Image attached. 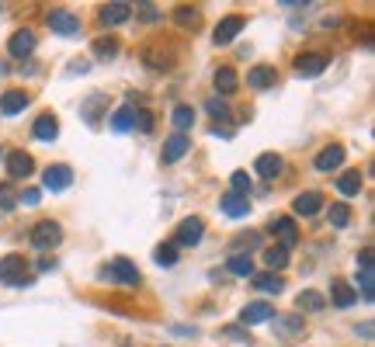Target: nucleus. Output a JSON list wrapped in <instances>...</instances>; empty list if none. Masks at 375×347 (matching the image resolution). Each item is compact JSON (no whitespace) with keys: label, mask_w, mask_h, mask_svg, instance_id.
<instances>
[{"label":"nucleus","mask_w":375,"mask_h":347,"mask_svg":"<svg viewBox=\"0 0 375 347\" xmlns=\"http://www.w3.org/2000/svg\"><path fill=\"white\" fill-rule=\"evenodd\" d=\"M35 278L28 274V260L21 254H7L0 257V285H11V288H28Z\"/></svg>","instance_id":"f257e3e1"},{"label":"nucleus","mask_w":375,"mask_h":347,"mask_svg":"<svg viewBox=\"0 0 375 347\" xmlns=\"http://www.w3.org/2000/svg\"><path fill=\"white\" fill-rule=\"evenodd\" d=\"M59 240H63L59 222L42 219V222H35V226H32V247H35V250H52V247H59Z\"/></svg>","instance_id":"f03ea898"},{"label":"nucleus","mask_w":375,"mask_h":347,"mask_svg":"<svg viewBox=\"0 0 375 347\" xmlns=\"http://www.w3.org/2000/svg\"><path fill=\"white\" fill-rule=\"evenodd\" d=\"M101 278H112V281H119V285H139V267H136L132 260L115 257L101 267Z\"/></svg>","instance_id":"7ed1b4c3"},{"label":"nucleus","mask_w":375,"mask_h":347,"mask_svg":"<svg viewBox=\"0 0 375 347\" xmlns=\"http://www.w3.org/2000/svg\"><path fill=\"white\" fill-rule=\"evenodd\" d=\"M202 236H206V222H202L198 216H188V219L177 222V236H174V243H177V247H198Z\"/></svg>","instance_id":"20e7f679"},{"label":"nucleus","mask_w":375,"mask_h":347,"mask_svg":"<svg viewBox=\"0 0 375 347\" xmlns=\"http://www.w3.org/2000/svg\"><path fill=\"white\" fill-rule=\"evenodd\" d=\"M45 21H49V28H52L56 35H66V39L81 32V18H77L73 11H66V7H52Z\"/></svg>","instance_id":"39448f33"},{"label":"nucleus","mask_w":375,"mask_h":347,"mask_svg":"<svg viewBox=\"0 0 375 347\" xmlns=\"http://www.w3.org/2000/svg\"><path fill=\"white\" fill-rule=\"evenodd\" d=\"M70 184H73V167H66V164H52V167H45V174H42V188L52 191V195L66 191Z\"/></svg>","instance_id":"423d86ee"},{"label":"nucleus","mask_w":375,"mask_h":347,"mask_svg":"<svg viewBox=\"0 0 375 347\" xmlns=\"http://www.w3.org/2000/svg\"><path fill=\"white\" fill-rule=\"evenodd\" d=\"M327 66H331V56H327V52H302V56L295 59V73L306 77V80L320 77Z\"/></svg>","instance_id":"0eeeda50"},{"label":"nucleus","mask_w":375,"mask_h":347,"mask_svg":"<svg viewBox=\"0 0 375 347\" xmlns=\"http://www.w3.org/2000/svg\"><path fill=\"white\" fill-rule=\"evenodd\" d=\"M32 171H35V160L25 150H11L7 153V177H11V184L21 181V177H32Z\"/></svg>","instance_id":"6e6552de"},{"label":"nucleus","mask_w":375,"mask_h":347,"mask_svg":"<svg viewBox=\"0 0 375 347\" xmlns=\"http://www.w3.org/2000/svg\"><path fill=\"white\" fill-rule=\"evenodd\" d=\"M244 32V18L240 14H230V18H222L219 25H215V32H212V42L215 45H230L237 35Z\"/></svg>","instance_id":"1a4fd4ad"},{"label":"nucleus","mask_w":375,"mask_h":347,"mask_svg":"<svg viewBox=\"0 0 375 347\" xmlns=\"http://www.w3.org/2000/svg\"><path fill=\"white\" fill-rule=\"evenodd\" d=\"M344 157H347V150L340 146V142H333V146H327V150H320L316 153V171H323V174H331V171H337L340 164H344Z\"/></svg>","instance_id":"9d476101"},{"label":"nucleus","mask_w":375,"mask_h":347,"mask_svg":"<svg viewBox=\"0 0 375 347\" xmlns=\"http://www.w3.org/2000/svg\"><path fill=\"white\" fill-rule=\"evenodd\" d=\"M219 209H222L230 219H247L250 216V198L247 195H237V191H226L222 202H219Z\"/></svg>","instance_id":"9b49d317"},{"label":"nucleus","mask_w":375,"mask_h":347,"mask_svg":"<svg viewBox=\"0 0 375 347\" xmlns=\"http://www.w3.org/2000/svg\"><path fill=\"white\" fill-rule=\"evenodd\" d=\"M271 316H278L271 303H247L244 312H240V323H244V327H254V323H268Z\"/></svg>","instance_id":"f8f14e48"},{"label":"nucleus","mask_w":375,"mask_h":347,"mask_svg":"<svg viewBox=\"0 0 375 347\" xmlns=\"http://www.w3.org/2000/svg\"><path fill=\"white\" fill-rule=\"evenodd\" d=\"M320 205H323V195H320V191H302V195H295L292 212L309 219V216H316V212H320Z\"/></svg>","instance_id":"ddd939ff"},{"label":"nucleus","mask_w":375,"mask_h":347,"mask_svg":"<svg viewBox=\"0 0 375 347\" xmlns=\"http://www.w3.org/2000/svg\"><path fill=\"white\" fill-rule=\"evenodd\" d=\"M28 94L25 90H4L0 94V115H21L25 108H28Z\"/></svg>","instance_id":"4468645a"},{"label":"nucleus","mask_w":375,"mask_h":347,"mask_svg":"<svg viewBox=\"0 0 375 347\" xmlns=\"http://www.w3.org/2000/svg\"><path fill=\"white\" fill-rule=\"evenodd\" d=\"M7 49H11V56H18V59L32 56V52H35V32H28V28L14 32V35H11V42H7Z\"/></svg>","instance_id":"2eb2a0df"},{"label":"nucleus","mask_w":375,"mask_h":347,"mask_svg":"<svg viewBox=\"0 0 375 347\" xmlns=\"http://www.w3.org/2000/svg\"><path fill=\"white\" fill-rule=\"evenodd\" d=\"M132 4H125V0H115V4H105L101 7V21L105 25H122V21H129L132 18Z\"/></svg>","instance_id":"dca6fc26"},{"label":"nucleus","mask_w":375,"mask_h":347,"mask_svg":"<svg viewBox=\"0 0 375 347\" xmlns=\"http://www.w3.org/2000/svg\"><path fill=\"white\" fill-rule=\"evenodd\" d=\"M105 108H108V97H105V94H90V97H87V101L81 104L83 122H87V126H97V122H101V111H105Z\"/></svg>","instance_id":"f3484780"},{"label":"nucleus","mask_w":375,"mask_h":347,"mask_svg":"<svg viewBox=\"0 0 375 347\" xmlns=\"http://www.w3.org/2000/svg\"><path fill=\"white\" fill-rule=\"evenodd\" d=\"M250 285L261 288V292H268V296H278L285 288V278L275 274V271H264V274H250Z\"/></svg>","instance_id":"a211bd4d"},{"label":"nucleus","mask_w":375,"mask_h":347,"mask_svg":"<svg viewBox=\"0 0 375 347\" xmlns=\"http://www.w3.org/2000/svg\"><path fill=\"white\" fill-rule=\"evenodd\" d=\"M188 150H191V139H188L184 132H174V135L164 142V160L167 164H174V160H181Z\"/></svg>","instance_id":"6ab92c4d"},{"label":"nucleus","mask_w":375,"mask_h":347,"mask_svg":"<svg viewBox=\"0 0 375 347\" xmlns=\"http://www.w3.org/2000/svg\"><path fill=\"white\" fill-rule=\"evenodd\" d=\"M282 157L278 153H261L257 157V164H254V171H257V177H268V181H275L278 174H282Z\"/></svg>","instance_id":"aec40b11"},{"label":"nucleus","mask_w":375,"mask_h":347,"mask_svg":"<svg viewBox=\"0 0 375 347\" xmlns=\"http://www.w3.org/2000/svg\"><path fill=\"white\" fill-rule=\"evenodd\" d=\"M32 132H35V139H42V142H52V139L59 135V118L45 111V115H39V118H35Z\"/></svg>","instance_id":"412c9836"},{"label":"nucleus","mask_w":375,"mask_h":347,"mask_svg":"<svg viewBox=\"0 0 375 347\" xmlns=\"http://www.w3.org/2000/svg\"><path fill=\"white\" fill-rule=\"evenodd\" d=\"M331 299H333L337 309H351V305L358 303V292H355L347 281H340V278H337V281L331 285Z\"/></svg>","instance_id":"4be33fe9"},{"label":"nucleus","mask_w":375,"mask_h":347,"mask_svg":"<svg viewBox=\"0 0 375 347\" xmlns=\"http://www.w3.org/2000/svg\"><path fill=\"white\" fill-rule=\"evenodd\" d=\"M275 229H278V247L282 250H292L295 243H299V229H295V222L289 216L275 219Z\"/></svg>","instance_id":"5701e85b"},{"label":"nucleus","mask_w":375,"mask_h":347,"mask_svg":"<svg viewBox=\"0 0 375 347\" xmlns=\"http://www.w3.org/2000/svg\"><path fill=\"white\" fill-rule=\"evenodd\" d=\"M275 80H278L275 66H254L247 73V87H254V90H268V87H275Z\"/></svg>","instance_id":"b1692460"},{"label":"nucleus","mask_w":375,"mask_h":347,"mask_svg":"<svg viewBox=\"0 0 375 347\" xmlns=\"http://www.w3.org/2000/svg\"><path fill=\"white\" fill-rule=\"evenodd\" d=\"M237 87H240V77H237V70H233V66H219V70H215V90H219L222 97H226V94H233Z\"/></svg>","instance_id":"393cba45"},{"label":"nucleus","mask_w":375,"mask_h":347,"mask_svg":"<svg viewBox=\"0 0 375 347\" xmlns=\"http://www.w3.org/2000/svg\"><path fill=\"white\" fill-rule=\"evenodd\" d=\"M174 21L181 25V28H198L202 25V11L198 7H188V4H181V7H174Z\"/></svg>","instance_id":"a878e982"},{"label":"nucleus","mask_w":375,"mask_h":347,"mask_svg":"<svg viewBox=\"0 0 375 347\" xmlns=\"http://www.w3.org/2000/svg\"><path fill=\"white\" fill-rule=\"evenodd\" d=\"M302 316H278L275 319V334L278 337H295V334H302Z\"/></svg>","instance_id":"bb28decb"},{"label":"nucleus","mask_w":375,"mask_h":347,"mask_svg":"<svg viewBox=\"0 0 375 347\" xmlns=\"http://www.w3.org/2000/svg\"><path fill=\"white\" fill-rule=\"evenodd\" d=\"M337 191H340V195H347V198H351V195H358V191H362V174H358V171H344L340 177H337Z\"/></svg>","instance_id":"cd10ccee"},{"label":"nucleus","mask_w":375,"mask_h":347,"mask_svg":"<svg viewBox=\"0 0 375 347\" xmlns=\"http://www.w3.org/2000/svg\"><path fill=\"white\" fill-rule=\"evenodd\" d=\"M139 56H143V63H146L150 70H170V56L160 52V49H153V45H146Z\"/></svg>","instance_id":"c85d7f7f"},{"label":"nucleus","mask_w":375,"mask_h":347,"mask_svg":"<svg viewBox=\"0 0 375 347\" xmlns=\"http://www.w3.org/2000/svg\"><path fill=\"white\" fill-rule=\"evenodd\" d=\"M132 126H136V108H132V104H122V108L112 115V129H115V132H129Z\"/></svg>","instance_id":"c756f323"},{"label":"nucleus","mask_w":375,"mask_h":347,"mask_svg":"<svg viewBox=\"0 0 375 347\" xmlns=\"http://www.w3.org/2000/svg\"><path fill=\"white\" fill-rule=\"evenodd\" d=\"M170 122H174V129L177 132L191 129V122H195V108H191V104H177V108L170 111Z\"/></svg>","instance_id":"7c9ffc66"},{"label":"nucleus","mask_w":375,"mask_h":347,"mask_svg":"<svg viewBox=\"0 0 375 347\" xmlns=\"http://www.w3.org/2000/svg\"><path fill=\"white\" fill-rule=\"evenodd\" d=\"M94 56L97 59H115L119 56V39H112V35H105V39H94Z\"/></svg>","instance_id":"2f4dec72"},{"label":"nucleus","mask_w":375,"mask_h":347,"mask_svg":"<svg viewBox=\"0 0 375 347\" xmlns=\"http://www.w3.org/2000/svg\"><path fill=\"white\" fill-rule=\"evenodd\" d=\"M295 305H299L302 312H320V309L327 305V299H323L320 292H299V299H295Z\"/></svg>","instance_id":"473e14b6"},{"label":"nucleus","mask_w":375,"mask_h":347,"mask_svg":"<svg viewBox=\"0 0 375 347\" xmlns=\"http://www.w3.org/2000/svg\"><path fill=\"white\" fill-rule=\"evenodd\" d=\"M264 264H268V267L278 274V271L289 264V250H282L278 243H275V247H268V250H264Z\"/></svg>","instance_id":"72a5a7b5"},{"label":"nucleus","mask_w":375,"mask_h":347,"mask_svg":"<svg viewBox=\"0 0 375 347\" xmlns=\"http://www.w3.org/2000/svg\"><path fill=\"white\" fill-rule=\"evenodd\" d=\"M230 271H233V274H240V278L257 274V271H254V260H250V254H233V257H230Z\"/></svg>","instance_id":"f704fd0d"},{"label":"nucleus","mask_w":375,"mask_h":347,"mask_svg":"<svg viewBox=\"0 0 375 347\" xmlns=\"http://www.w3.org/2000/svg\"><path fill=\"white\" fill-rule=\"evenodd\" d=\"M153 260H157L160 267H174V264H177V247H174V243H160V247L153 250Z\"/></svg>","instance_id":"c9c22d12"},{"label":"nucleus","mask_w":375,"mask_h":347,"mask_svg":"<svg viewBox=\"0 0 375 347\" xmlns=\"http://www.w3.org/2000/svg\"><path fill=\"white\" fill-rule=\"evenodd\" d=\"M347 222H351V205H344V202H333V205H331V226L344 229Z\"/></svg>","instance_id":"e433bc0d"},{"label":"nucleus","mask_w":375,"mask_h":347,"mask_svg":"<svg viewBox=\"0 0 375 347\" xmlns=\"http://www.w3.org/2000/svg\"><path fill=\"white\" fill-rule=\"evenodd\" d=\"M0 209H4V212L18 209V191H14V184H11V181H7V184H0Z\"/></svg>","instance_id":"4c0bfd02"},{"label":"nucleus","mask_w":375,"mask_h":347,"mask_svg":"<svg viewBox=\"0 0 375 347\" xmlns=\"http://www.w3.org/2000/svg\"><path fill=\"white\" fill-rule=\"evenodd\" d=\"M208 115L212 118H219V122H226L230 118V104H226V97H208Z\"/></svg>","instance_id":"58836bf2"},{"label":"nucleus","mask_w":375,"mask_h":347,"mask_svg":"<svg viewBox=\"0 0 375 347\" xmlns=\"http://www.w3.org/2000/svg\"><path fill=\"white\" fill-rule=\"evenodd\" d=\"M358 288H362V299H365V303H372V299H375L372 271H362V274H358Z\"/></svg>","instance_id":"ea45409f"},{"label":"nucleus","mask_w":375,"mask_h":347,"mask_svg":"<svg viewBox=\"0 0 375 347\" xmlns=\"http://www.w3.org/2000/svg\"><path fill=\"white\" fill-rule=\"evenodd\" d=\"M230 181H233V191H237V195H250V184H254V181L247 177V171H233Z\"/></svg>","instance_id":"a19ab883"},{"label":"nucleus","mask_w":375,"mask_h":347,"mask_svg":"<svg viewBox=\"0 0 375 347\" xmlns=\"http://www.w3.org/2000/svg\"><path fill=\"white\" fill-rule=\"evenodd\" d=\"M39 198H42L39 188H25V191L18 195V205H28V209H32V205H39Z\"/></svg>","instance_id":"79ce46f5"},{"label":"nucleus","mask_w":375,"mask_h":347,"mask_svg":"<svg viewBox=\"0 0 375 347\" xmlns=\"http://www.w3.org/2000/svg\"><path fill=\"white\" fill-rule=\"evenodd\" d=\"M136 126H139V132H153V111L139 108V111H136Z\"/></svg>","instance_id":"37998d69"},{"label":"nucleus","mask_w":375,"mask_h":347,"mask_svg":"<svg viewBox=\"0 0 375 347\" xmlns=\"http://www.w3.org/2000/svg\"><path fill=\"white\" fill-rule=\"evenodd\" d=\"M139 18L143 21H160V7L157 4H139Z\"/></svg>","instance_id":"c03bdc74"},{"label":"nucleus","mask_w":375,"mask_h":347,"mask_svg":"<svg viewBox=\"0 0 375 347\" xmlns=\"http://www.w3.org/2000/svg\"><path fill=\"white\" fill-rule=\"evenodd\" d=\"M222 334H226L230 341H240V344H254V341H250V334H247V330H240V327H226Z\"/></svg>","instance_id":"a18cd8bd"},{"label":"nucleus","mask_w":375,"mask_h":347,"mask_svg":"<svg viewBox=\"0 0 375 347\" xmlns=\"http://www.w3.org/2000/svg\"><path fill=\"white\" fill-rule=\"evenodd\" d=\"M358 271H372V247H365L358 254Z\"/></svg>","instance_id":"49530a36"},{"label":"nucleus","mask_w":375,"mask_h":347,"mask_svg":"<svg viewBox=\"0 0 375 347\" xmlns=\"http://www.w3.org/2000/svg\"><path fill=\"white\" fill-rule=\"evenodd\" d=\"M358 334L365 337V341H372V334H375V327H372V319H365L362 327H358Z\"/></svg>","instance_id":"de8ad7c7"},{"label":"nucleus","mask_w":375,"mask_h":347,"mask_svg":"<svg viewBox=\"0 0 375 347\" xmlns=\"http://www.w3.org/2000/svg\"><path fill=\"white\" fill-rule=\"evenodd\" d=\"M70 70H73V73H87V70H90V63H87V59H73V63H70Z\"/></svg>","instance_id":"09e8293b"},{"label":"nucleus","mask_w":375,"mask_h":347,"mask_svg":"<svg viewBox=\"0 0 375 347\" xmlns=\"http://www.w3.org/2000/svg\"><path fill=\"white\" fill-rule=\"evenodd\" d=\"M52 267H56V260H52V257H42L39 260V271H52Z\"/></svg>","instance_id":"8fccbe9b"},{"label":"nucleus","mask_w":375,"mask_h":347,"mask_svg":"<svg viewBox=\"0 0 375 347\" xmlns=\"http://www.w3.org/2000/svg\"><path fill=\"white\" fill-rule=\"evenodd\" d=\"M4 73H7V66H4V63H0V77H4Z\"/></svg>","instance_id":"3c124183"},{"label":"nucleus","mask_w":375,"mask_h":347,"mask_svg":"<svg viewBox=\"0 0 375 347\" xmlns=\"http://www.w3.org/2000/svg\"><path fill=\"white\" fill-rule=\"evenodd\" d=\"M0 11H4V7H0Z\"/></svg>","instance_id":"603ef678"},{"label":"nucleus","mask_w":375,"mask_h":347,"mask_svg":"<svg viewBox=\"0 0 375 347\" xmlns=\"http://www.w3.org/2000/svg\"><path fill=\"white\" fill-rule=\"evenodd\" d=\"M0 157H4V153H0Z\"/></svg>","instance_id":"864d4df0"}]
</instances>
